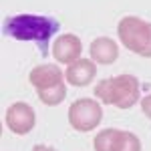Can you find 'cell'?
Here are the masks:
<instances>
[{
  "label": "cell",
  "mask_w": 151,
  "mask_h": 151,
  "mask_svg": "<svg viewBox=\"0 0 151 151\" xmlns=\"http://www.w3.org/2000/svg\"><path fill=\"white\" fill-rule=\"evenodd\" d=\"M60 22L45 14H14L4 20V32L14 40L36 42L42 57L48 55V42L58 32Z\"/></svg>",
  "instance_id": "1"
},
{
  "label": "cell",
  "mask_w": 151,
  "mask_h": 151,
  "mask_svg": "<svg viewBox=\"0 0 151 151\" xmlns=\"http://www.w3.org/2000/svg\"><path fill=\"white\" fill-rule=\"evenodd\" d=\"M139 79L133 75H117L95 85V97L105 105H115L119 109H131L139 101Z\"/></svg>",
  "instance_id": "2"
},
{
  "label": "cell",
  "mask_w": 151,
  "mask_h": 151,
  "mask_svg": "<svg viewBox=\"0 0 151 151\" xmlns=\"http://www.w3.org/2000/svg\"><path fill=\"white\" fill-rule=\"evenodd\" d=\"M117 35L121 45L131 52L151 58V22L137 16H125L117 24Z\"/></svg>",
  "instance_id": "3"
},
{
  "label": "cell",
  "mask_w": 151,
  "mask_h": 151,
  "mask_svg": "<svg viewBox=\"0 0 151 151\" xmlns=\"http://www.w3.org/2000/svg\"><path fill=\"white\" fill-rule=\"evenodd\" d=\"M103 119V109L101 105L93 99H77L69 107V123L73 129L87 133L93 131Z\"/></svg>",
  "instance_id": "4"
},
{
  "label": "cell",
  "mask_w": 151,
  "mask_h": 151,
  "mask_svg": "<svg viewBox=\"0 0 151 151\" xmlns=\"http://www.w3.org/2000/svg\"><path fill=\"white\" fill-rule=\"evenodd\" d=\"M95 151H141V141L131 131L121 129H103L93 141Z\"/></svg>",
  "instance_id": "5"
},
{
  "label": "cell",
  "mask_w": 151,
  "mask_h": 151,
  "mask_svg": "<svg viewBox=\"0 0 151 151\" xmlns=\"http://www.w3.org/2000/svg\"><path fill=\"white\" fill-rule=\"evenodd\" d=\"M36 123V115H35V109L30 107L28 103H12L6 111V125L12 133L16 135H26L30 133L32 127Z\"/></svg>",
  "instance_id": "6"
},
{
  "label": "cell",
  "mask_w": 151,
  "mask_h": 151,
  "mask_svg": "<svg viewBox=\"0 0 151 151\" xmlns=\"http://www.w3.org/2000/svg\"><path fill=\"white\" fill-rule=\"evenodd\" d=\"M81 52H83V45H81V38L77 35H60L55 40L52 45V57L57 58L58 63L63 65H70L75 60L81 58Z\"/></svg>",
  "instance_id": "7"
},
{
  "label": "cell",
  "mask_w": 151,
  "mask_h": 151,
  "mask_svg": "<svg viewBox=\"0 0 151 151\" xmlns=\"http://www.w3.org/2000/svg\"><path fill=\"white\" fill-rule=\"evenodd\" d=\"M28 81L36 91H42V89H50V87H57L60 83H65V75L60 73L58 65L47 63V65H38L30 70Z\"/></svg>",
  "instance_id": "8"
},
{
  "label": "cell",
  "mask_w": 151,
  "mask_h": 151,
  "mask_svg": "<svg viewBox=\"0 0 151 151\" xmlns=\"http://www.w3.org/2000/svg\"><path fill=\"white\" fill-rule=\"evenodd\" d=\"M95 77H97V65L93 58H79L70 63L65 73V79L75 87H87L93 83Z\"/></svg>",
  "instance_id": "9"
},
{
  "label": "cell",
  "mask_w": 151,
  "mask_h": 151,
  "mask_svg": "<svg viewBox=\"0 0 151 151\" xmlns=\"http://www.w3.org/2000/svg\"><path fill=\"white\" fill-rule=\"evenodd\" d=\"M119 57V47L113 38L109 36H99L91 45V58L99 65H113Z\"/></svg>",
  "instance_id": "10"
},
{
  "label": "cell",
  "mask_w": 151,
  "mask_h": 151,
  "mask_svg": "<svg viewBox=\"0 0 151 151\" xmlns=\"http://www.w3.org/2000/svg\"><path fill=\"white\" fill-rule=\"evenodd\" d=\"M65 97H67V85L65 83H60L57 87H50V89H42V91H38V99H40V103L48 105V107H57L65 101Z\"/></svg>",
  "instance_id": "11"
},
{
  "label": "cell",
  "mask_w": 151,
  "mask_h": 151,
  "mask_svg": "<svg viewBox=\"0 0 151 151\" xmlns=\"http://www.w3.org/2000/svg\"><path fill=\"white\" fill-rule=\"evenodd\" d=\"M141 111L145 113V117L151 119V95H147V97L141 99Z\"/></svg>",
  "instance_id": "12"
},
{
  "label": "cell",
  "mask_w": 151,
  "mask_h": 151,
  "mask_svg": "<svg viewBox=\"0 0 151 151\" xmlns=\"http://www.w3.org/2000/svg\"><path fill=\"white\" fill-rule=\"evenodd\" d=\"M32 151H57V149H52V147H48V145H35Z\"/></svg>",
  "instance_id": "13"
}]
</instances>
